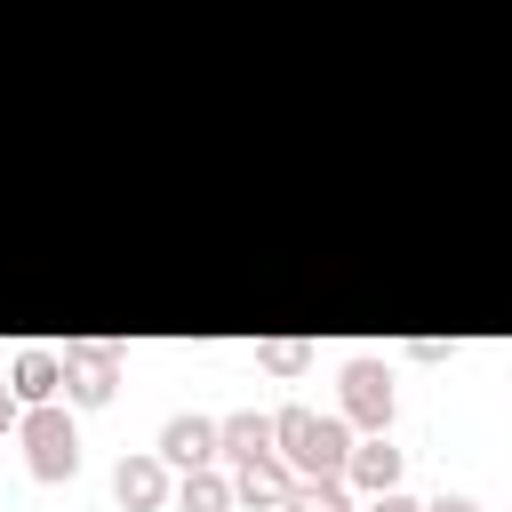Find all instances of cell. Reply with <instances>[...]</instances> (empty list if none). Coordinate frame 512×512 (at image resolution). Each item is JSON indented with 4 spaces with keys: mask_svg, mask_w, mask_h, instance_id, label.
Wrapping results in <instances>:
<instances>
[{
    "mask_svg": "<svg viewBox=\"0 0 512 512\" xmlns=\"http://www.w3.org/2000/svg\"><path fill=\"white\" fill-rule=\"evenodd\" d=\"M352 424L344 416H312V408H280L272 416V448L288 456V472H344L352 464Z\"/></svg>",
    "mask_w": 512,
    "mask_h": 512,
    "instance_id": "6da1fadb",
    "label": "cell"
},
{
    "mask_svg": "<svg viewBox=\"0 0 512 512\" xmlns=\"http://www.w3.org/2000/svg\"><path fill=\"white\" fill-rule=\"evenodd\" d=\"M336 384H344V408H336V416H344L352 432H384V424H392V400H400V392H392V368H384L376 352H352Z\"/></svg>",
    "mask_w": 512,
    "mask_h": 512,
    "instance_id": "3957f363",
    "label": "cell"
},
{
    "mask_svg": "<svg viewBox=\"0 0 512 512\" xmlns=\"http://www.w3.org/2000/svg\"><path fill=\"white\" fill-rule=\"evenodd\" d=\"M8 392H16L24 408H40V400H64V352H48V344H24V352L8 360Z\"/></svg>",
    "mask_w": 512,
    "mask_h": 512,
    "instance_id": "52a82bcc",
    "label": "cell"
},
{
    "mask_svg": "<svg viewBox=\"0 0 512 512\" xmlns=\"http://www.w3.org/2000/svg\"><path fill=\"white\" fill-rule=\"evenodd\" d=\"M360 512H424V504H416V496H408V488H376V496H368V504H360Z\"/></svg>",
    "mask_w": 512,
    "mask_h": 512,
    "instance_id": "5bb4252c",
    "label": "cell"
},
{
    "mask_svg": "<svg viewBox=\"0 0 512 512\" xmlns=\"http://www.w3.org/2000/svg\"><path fill=\"white\" fill-rule=\"evenodd\" d=\"M456 344H440V336H408V360H448Z\"/></svg>",
    "mask_w": 512,
    "mask_h": 512,
    "instance_id": "9a60e30c",
    "label": "cell"
},
{
    "mask_svg": "<svg viewBox=\"0 0 512 512\" xmlns=\"http://www.w3.org/2000/svg\"><path fill=\"white\" fill-rule=\"evenodd\" d=\"M16 440H24L32 480H72V472H80V424H72V408H64V400L24 408V416H16Z\"/></svg>",
    "mask_w": 512,
    "mask_h": 512,
    "instance_id": "7a4b0ae2",
    "label": "cell"
},
{
    "mask_svg": "<svg viewBox=\"0 0 512 512\" xmlns=\"http://www.w3.org/2000/svg\"><path fill=\"white\" fill-rule=\"evenodd\" d=\"M112 496H120V512H160V504L176 496L168 456H160V448H128V456L112 464Z\"/></svg>",
    "mask_w": 512,
    "mask_h": 512,
    "instance_id": "5b68a950",
    "label": "cell"
},
{
    "mask_svg": "<svg viewBox=\"0 0 512 512\" xmlns=\"http://www.w3.org/2000/svg\"><path fill=\"white\" fill-rule=\"evenodd\" d=\"M256 360H264L272 376H304V368H312V344H296V336H280V344H256Z\"/></svg>",
    "mask_w": 512,
    "mask_h": 512,
    "instance_id": "4fadbf2b",
    "label": "cell"
},
{
    "mask_svg": "<svg viewBox=\"0 0 512 512\" xmlns=\"http://www.w3.org/2000/svg\"><path fill=\"white\" fill-rule=\"evenodd\" d=\"M344 480H352L360 496H376V488H400V448H392L384 432H360V440H352V464H344Z\"/></svg>",
    "mask_w": 512,
    "mask_h": 512,
    "instance_id": "30bf717a",
    "label": "cell"
},
{
    "mask_svg": "<svg viewBox=\"0 0 512 512\" xmlns=\"http://www.w3.org/2000/svg\"><path fill=\"white\" fill-rule=\"evenodd\" d=\"M160 456H168V472L216 464V416H200V408H176V416L160 424Z\"/></svg>",
    "mask_w": 512,
    "mask_h": 512,
    "instance_id": "8992f818",
    "label": "cell"
},
{
    "mask_svg": "<svg viewBox=\"0 0 512 512\" xmlns=\"http://www.w3.org/2000/svg\"><path fill=\"white\" fill-rule=\"evenodd\" d=\"M176 504H184V512H240V496H232V472H224V464H192V472L176 480Z\"/></svg>",
    "mask_w": 512,
    "mask_h": 512,
    "instance_id": "8fae6325",
    "label": "cell"
},
{
    "mask_svg": "<svg viewBox=\"0 0 512 512\" xmlns=\"http://www.w3.org/2000/svg\"><path fill=\"white\" fill-rule=\"evenodd\" d=\"M16 416H24V400L8 392V376H0V432H16Z\"/></svg>",
    "mask_w": 512,
    "mask_h": 512,
    "instance_id": "2e32d148",
    "label": "cell"
},
{
    "mask_svg": "<svg viewBox=\"0 0 512 512\" xmlns=\"http://www.w3.org/2000/svg\"><path fill=\"white\" fill-rule=\"evenodd\" d=\"M424 512H480V504H472V496H432Z\"/></svg>",
    "mask_w": 512,
    "mask_h": 512,
    "instance_id": "e0dca14e",
    "label": "cell"
},
{
    "mask_svg": "<svg viewBox=\"0 0 512 512\" xmlns=\"http://www.w3.org/2000/svg\"><path fill=\"white\" fill-rule=\"evenodd\" d=\"M288 488H296L288 456H256V464H240V472H232V496H240V512H280V504H288Z\"/></svg>",
    "mask_w": 512,
    "mask_h": 512,
    "instance_id": "9c48e42d",
    "label": "cell"
},
{
    "mask_svg": "<svg viewBox=\"0 0 512 512\" xmlns=\"http://www.w3.org/2000/svg\"><path fill=\"white\" fill-rule=\"evenodd\" d=\"M256 456H280L272 448V416H256V408H240V416H216V464H256Z\"/></svg>",
    "mask_w": 512,
    "mask_h": 512,
    "instance_id": "ba28073f",
    "label": "cell"
},
{
    "mask_svg": "<svg viewBox=\"0 0 512 512\" xmlns=\"http://www.w3.org/2000/svg\"><path fill=\"white\" fill-rule=\"evenodd\" d=\"M120 392V344H64V400L72 408H104Z\"/></svg>",
    "mask_w": 512,
    "mask_h": 512,
    "instance_id": "277c9868",
    "label": "cell"
},
{
    "mask_svg": "<svg viewBox=\"0 0 512 512\" xmlns=\"http://www.w3.org/2000/svg\"><path fill=\"white\" fill-rule=\"evenodd\" d=\"M280 512H352V480L344 472H296Z\"/></svg>",
    "mask_w": 512,
    "mask_h": 512,
    "instance_id": "7c38bea8",
    "label": "cell"
}]
</instances>
